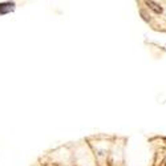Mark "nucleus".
Returning a JSON list of instances; mask_svg holds the SVG:
<instances>
[{"label":"nucleus","instance_id":"f257e3e1","mask_svg":"<svg viewBox=\"0 0 166 166\" xmlns=\"http://www.w3.org/2000/svg\"><path fill=\"white\" fill-rule=\"evenodd\" d=\"M15 11V3L13 2H6L0 3V15H6Z\"/></svg>","mask_w":166,"mask_h":166},{"label":"nucleus","instance_id":"f03ea898","mask_svg":"<svg viewBox=\"0 0 166 166\" xmlns=\"http://www.w3.org/2000/svg\"><path fill=\"white\" fill-rule=\"evenodd\" d=\"M145 4L148 6V8H150L155 13H162V7H161L158 3H155V2H145Z\"/></svg>","mask_w":166,"mask_h":166}]
</instances>
